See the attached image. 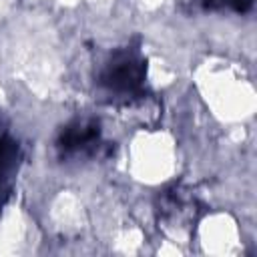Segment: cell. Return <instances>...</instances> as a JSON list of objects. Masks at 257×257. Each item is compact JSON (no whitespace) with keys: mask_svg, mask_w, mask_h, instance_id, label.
<instances>
[{"mask_svg":"<svg viewBox=\"0 0 257 257\" xmlns=\"http://www.w3.org/2000/svg\"><path fill=\"white\" fill-rule=\"evenodd\" d=\"M100 128L94 118H76L70 124H66L56 141V147L64 157H80V155H92L98 149Z\"/></svg>","mask_w":257,"mask_h":257,"instance_id":"7a4b0ae2","label":"cell"},{"mask_svg":"<svg viewBox=\"0 0 257 257\" xmlns=\"http://www.w3.org/2000/svg\"><path fill=\"white\" fill-rule=\"evenodd\" d=\"M145 80V62L131 50L114 52L100 74V82L116 94H137Z\"/></svg>","mask_w":257,"mask_h":257,"instance_id":"6da1fadb","label":"cell"},{"mask_svg":"<svg viewBox=\"0 0 257 257\" xmlns=\"http://www.w3.org/2000/svg\"><path fill=\"white\" fill-rule=\"evenodd\" d=\"M205 8H219V6H231L237 12H247L253 4V0H197Z\"/></svg>","mask_w":257,"mask_h":257,"instance_id":"3957f363","label":"cell"}]
</instances>
